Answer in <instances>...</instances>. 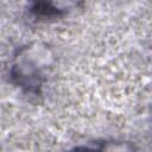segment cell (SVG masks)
Here are the masks:
<instances>
[{"label":"cell","mask_w":152,"mask_h":152,"mask_svg":"<svg viewBox=\"0 0 152 152\" xmlns=\"http://www.w3.org/2000/svg\"><path fill=\"white\" fill-rule=\"evenodd\" d=\"M50 62V51L40 44H27L18 49L10 66L12 83L27 94L39 95Z\"/></svg>","instance_id":"6da1fadb"}]
</instances>
